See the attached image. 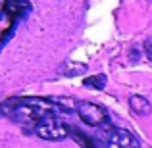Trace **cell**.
Returning <instances> with one entry per match:
<instances>
[{"mask_svg": "<svg viewBox=\"0 0 152 148\" xmlns=\"http://www.w3.org/2000/svg\"><path fill=\"white\" fill-rule=\"evenodd\" d=\"M52 112H58V106L50 102V98L19 96L4 102V114L10 115L14 121L27 127H37V123Z\"/></svg>", "mask_w": 152, "mask_h": 148, "instance_id": "1", "label": "cell"}, {"mask_svg": "<svg viewBox=\"0 0 152 148\" xmlns=\"http://www.w3.org/2000/svg\"><path fill=\"white\" fill-rule=\"evenodd\" d=\"M108 148H141V142L131 131L127 129H114L106 142Z\"/></svg>", "mask_w": 152, "mask_h": 148, "instance_id": "4", "label": "cell"}, {"mask_svg": "<svg viewBox=\"0 0 152 148\" xmlns=\"http://www.w3.org/2000/svg\"><path fill=\"white\" fill-rule=\"evenodd\" d=\"M142 48H145L146 56H148V60L152 62V39H146V41H145V46H142Z\"/></svg>", "mask_w": 152, "mask_h": 148, "instance_id": "8", "label": "cell"}, {"mask_svg": "<svg viewBox=\"0 0 152 148\" xmlns=\"http://www.w3.org/2000/svg\"><path fill=\"white\" fill-rule=\"evenodd\" d=\"M35 133L41 139H45V141H62V139H66L69 135V127L56 112H52V114L45 115L37 123Z\"/></svg>", "mask_w": 152, "mask_h": 148, "instance_id": "2", "label": "cell"}, {"mask_svg": "<svg viewBox=\"0 0 152 148\" xmlns=\"http://www.w3.org/2000/svg\"><path fill=\"white\" fill-rule=\"evenodd\" d=\"M129 106H131V110L139 115H146L150 112V102L145 96H139V94H133V96L129 98Z\"/></svg>", "mask_w": 152, "mask_h": 148, "instance_id": "5", "label": "cell"}, {"mask_svg": "<svg viewBox=\"0 0 152 148\" xmlns=\"http://www.w3.org/2000/svg\"><path fill=\"white\" fill-rule=\"evenodd\" d=\"M4 114V102H0V115Z\"/></svg>", "mask_w": 152, "mask_h": 148, "instance_id": "9", "label": "cell"}, {"mask_svg": "<svg viewBox=\"0 0 152 148\" xmlns=\"http://www.w3.org/2000/svg\"><path fill=\"white\" fill-rule=\"evenodd\" d=\"M83 85L89 87V89H96V90H102L106 87V75H94V77H87L83 81Z\"/></svg>", "mask_w": 152, "mask_h": 148, "instance_id": "7", "label": "cell"}, {"mask_svg": "<svg viewBox=\"0 0 152 148\" xmlns=\"http://www.w3.org/2000/svg\"><path fill=\"white\" fill-rule=\"evenodd\" d=\"M85 71H87L85 63H66L64 67H60V73L66 77H77V75H83Z\"/></svg>", "mask_w": 152, "mask_h": 148, "instance_id": "6", "label": "cell"}, {"mask_svg": "<svg viewBox=\"0 0 152 148\" xmlns=\"http://www.w3.org/2000/svg\"><path fill=\"white\" fill-rule=\"evenodd\" d=\"M77 114L91 127H100V125H106L108 123V114L104 112V108L96 106L93 102H79Z\"/></svg>", "mask_w": 152, "mask_h": 148, "instance_id": "3", "label": "cell"}]
</instances>
